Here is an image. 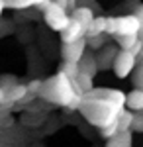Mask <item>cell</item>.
<instances>
[{
	"mask_svg": "<svg viewBox=\"0 0 143 147\" xmlns=\"http://www.w3.org/2000/svg\"><path fill=\"white\" fill-rule=\"evenodd\" d=\"M86 37L84 39H80V41H77V43H69V45H63V49H61V55H63V63H75V65H78L80 61H82V57L86 55L84 51H86Z\"/></svg>",
	"mask_w": 143,
	"mask_h": 147,
	"instance_id": "obj_6",
	"label": "cell"
},
{
	"mask_svg": "<svg viewBox=\"0 0 143 147\" xmlns=\"http://www.w3.org/2000/svg\"><path fill=\"white\" fill-rule=\"evenodd\" d=\"M133 84H135V88L143 90V65H137V69H135V75H133Z\"/></svg>",
	"mask_w": 143,
	"mask_h": 147,
	"instance_id": "obj_20",
	"label": "cell"
},
{
	"mask_svg": "<svg viewBox=\"0 0 143 147\" xmlns=\"http://www.w3.org/2000/svg\"><path fill=\"white\" fill-rule=\"evenodd\" d=\"M55 4H59V6H63V8H67L69 10V4H67V0H53Z\"/></svg>",
	"mask_w": 143,
	"mask_h": 147,
	"instance_id": "obj_27",
	"label": "cell"
},
{
	"mask_svg": "<svg viewBox=\"0 0 143 147\" xmlns=\"http://www.w3.org/2000/svg\"><path fill=\"white\" fill-rule=\"evenodd\" d=\"M6 6H12V8H26V6H39L43 0H4Z\"/></svg>",
	"mask_w": 143,
	"mask_h": 147,
	"instance_id": "obj_19",
	"label": "cell"
},
{
	"mask_svg": "<svg viewBox=\"0 0 143 147\" xmlns=\"http://www.w3.org/2000/svg\"><path fill=\"white\" fill-rule=\"evenodd\" d=\"M133 118H135V114L133 112H121L120 120H118V125H120V134H125V131H130L133 127Z\"/></svg>",
	"mask_w": 143,
	"mask_h": 147,
	"instance_id": "obj_16",
	"label": "cell"
},
{
	"mask_svg": "<svg viewBox=\"0 0 143 147\" xmlns=\"http://www.w3.org/2000/svg\"><path fill=\"white\" fill-rule=\"evenodd\" d=\"M106 147H132V134L125 131V134H118L116 137L108 139Z\"/></svg>",
	"mask_w": 143,
	"mask_h": 147,
	"instance_id": "obj_15",
	"label": "cell"
},
{
	"mask_svg": "<svg viewBox=\"0 0 143 147\" xmlns=\"http://www.w3.org/2000/svg\"><path fill=\"white\" fill-rule=\"evenodd\" d=\"M125 96L127 94L116 88H98L84 94V100L78 110L92 125L104 129L120 120L121 112L125 110Z\"/></svg>",
	"mask_w": 143,
	"mask_h": 147,
	"instance_id": "obj_1",
	"label": "cell"
},
{
	"mask_svg": "<svg viewBox=\"0 0 143 147\" xmlns=\"http://www.w3.org/2000/svg\"><path fill=\"white\" fill-rule=\"evenodd\" d=\"M120 51H116L112 45H106L100 49V53L96 55V63H98V69H108V67H114V61L118 57Z\"/></svg>",
	"mask_w": 143,
	"mask_h": 147,
	"instance_id": "obj_8",
	"label": "cell"
},
{
	"mask_svg": "<svg viewBox=\"0 0 143 147\" xmlns=\"http://www.w3.org/2000/svg\"><path fill=\"white\" fill-rule=\"evenodd\" d=\"M78 69H80V73H84V75H88V77H94V75H96V71H98L96 57L84 55V57H82V61L78 63Z\"/></svg>",
	"mask_w": 143,
	"mask_h": 147,
	"instance_id": "obj_13",
	"label": "cell"
},
{
	"mask_svg": "<svg viewBox=\"0 0 143 147\" xmlns=\"http://www.w3.org/2000/svg\"><path fill=\"white\" fill-rule=\"evenodd\" d=\"M4 8H6V2H4V0H0V18H2V12H4Z\"/></svg>",
	"mask_w": 143,
	"mask_h": 147,
	"instance_id": "obj_28",
	"label": "cell"
},
{
	"mask_svg": "<svg viewBox=\"0 0 143 147\" xmlns=\"http://www.w3.org/2000/svg\"><path fill=\"white\" fill-rule=\"evenodd\" d=\"M139 32H141V22H139V18L135 14L106 18V34L114 35V37L139 35Z\"/></svg>",
	"mask_w": 143,
	"mask_h": 147,
	"instance_id": "obj_3",
	"label": "cell"
},
{
	"mask_svg": "<svg viewBox=\"0 0 143 147\" xmlns=\"http://www.w3.org/2000/svg\"><path fill=\"white\" fill-rule=\"evenodd\" d=\"M118 45H120L121 51H132L133 45L139 41V35H125V37H116Z\"/></svg>",
	"mask_w": 143,
	"mask_h": 147,
	"instance_id": "obj_17",
	"label": "cell"
},
{
	"mask_svg": "<svg viewBox=\"0 0 143 147\" xmlns=\"http://www.w3.org/2000/svg\"><path fill=\"white\" fill-rule=\"evenodd\" d=\"M59 73H63L65 77H69L71 80H75L78 77V73H80V69H78V65H75V63H63Z\"/></svg>",
	"mask_w": 143,
	"mask_h": 147,
	"instance_id": "obj_18",
	"label": "cell"
},
{
	"mask_svg": "<svg viewBox=\"0 0 143 147\" xmlns=\"http://www.w3.org/2000/svg\"><path fill=\"white\" fill-rule=\"evenodd\" d=\"M28 86H24V84H16L14 88L6 92V104H12V102H20L24 100V96H28Z\"/></svg>",
	"mask_w": 143,
	"mask_h": 147,
	"instance_id": "obj_14",
	"label": "cell"
},
{
	"mask_svg": "<svg viewBox=\"0 0 143 147\" xmlns=\"http://www.w3.org/2000/svg\"><path fill=\"white\" fill-rule=\"evenodd\" d=\"M84 37H86V28L80 26L78 22H75L73 18H71V24L67 26V30H65V32H61V41H63V45L77 43V41L84 39Z\"/></svg>",
	"mask_w": 143,
	"mask_h": 147,
	"instance_id": "obj_7",
	"label": "cell"
},
{
	"mask_svg": "<svg viewBox=\"0 0 143 147\" xmlns=\"http://www.w3.org/2000/svg\"><path fill=\"white\" fill-rule=\"evenodd\" d=\"M78 94L80 92H77V88H75V80L65 77L63 73H57L55 77L43 80L41 90H39V96H43L45 100L59 104V106H65V108H69L73 104V100Z\"/></svg>",
	"mask_w": 143,
	"mask_h": 147,
	"instance_id": "obj_2",
	"label": "cell"
},
{
	"mask_svg": "<svg viewBox=\"0 0 143 147\" xmlns=\"http://www.w3.org/2000/svg\"><path fill=\"white\" fill-rule=\"evenodd\" d=\"M132 129H135V131H143V112L135 114V118H133V127Z\"/></svg>",
	"mask_w": 143,
	"mask_h": 147,
	"instance_id": "obj_22",
	"label": "cell"
},
{
	"mask_svg": "<svg viewBox=\"0 0 143 147\" xmlns=\"http://www.w3.org/2000/svg\"><path fill=\"white\" fill-rule=\"evenodd\" d=\"M69 4V10H77V0H67Z\"/></svg>",
	"mask_w": 143,
	"mask_h": 147,
	"instance_id": "obj_26",
	"label": "cell"
},
{
	"mask_svg": "<svg viewBox=\"0 0 143 147\" xmlns=\"http://www.w3.org/2000/svg\"><path fill=\"white\" fill-rule=\"evenodd\" d=\"M75 88L80 94H88V92L94 90V80H92V77H88L84 73H78V77L75 79Z\"/></svg>",
	"mask_w": 143,
	"mask_h": 147,
	"instance_id": "obj_11",
	"label": "cell"
},
{
	"mask_svg": "<svg viewBox=\"0 0 143 147\" xmlns=\"http://www.w3.org/2000/svg\"><path fill=\"white\" fill-rule=\"evenodd\" d=\"M41 84H43V80H33V82L28 84V90L30 92H39L41 90Z\"/></svg>",
	"mask_w": 143,
	"mask_h": 147,
	"instance_id": "obj_23",
	"label": "cell"
},
{
	"mask_svg": "<svg viewBox=\"0 0 143 147\" xmlns=\"http://www.w3.org/2000/svg\"><path fill=\"white\" fill-rule=\"evenodd\" d=\"M43 18H45V22H47V26L51 30L59 32V34L65 32L67 26L71 24V14H69V10L63 8V6H59V4H55L53 0L47 6V10L43 12Z\"/></svg>",
	"mask_w": 143,
	"mask_h": 147,
	"instance_id": "obj_4",
	"label": "cell"
},
{
	"mask_svg": "<svg viewBox=\"0 0 143 147\" xmlns=\"http://www.w3.org/2000/svg\"><path fill=\"white\" fill-rule=\"evenodd\" d=\"M125 106L132 112H143V90L133 88L127 96H125Z\"/></svg>",
	"mask_w": 143,
	"mask_h": 147,
	"instance_id": "obj_10",
	"label": "cell"
},
{
	"mask_svg": "<svg viewBox=\"0 0 143 147\" xmlns=\"http://www.w3.org/2000/svg\"><path fill=\"white\" fill-rule=\"evenodd\" d=\"M0 104H6V90L0 86Z\"/></svg>",
	"mask_w": 143,
	"mask_h": 147,
	"instance_id": "obj_25",
	"label": "cell"
},
{
	"mask_svg": "<svg viewBox=\"0 0 143 147\" xmlns=\"http://www.w3.org/2000/svg\"><path fill=\"white\" fill-rule=\"evenodd\" d=\"M139 65H143V59H141V63H139Z\"/></svg>",
	"mask_w": 143,
	"mask_h": 147,
	"instance_id": "obj_29",
	"label": "cell"
},
{
	"mask_svg": "<svg viewBox=\"0 0 143 147\" xmlns=\"http://www.w3.org/2000/svg\"><path fill=\"white\" fill-rule=\"evenodd\" d=\"M135 67H137V57L132 55L130 51H120L112 69H114V73H116L118 79H125V77H130L135 71Z\"/></svg>",
	"mask_w": 143,
	"mask_h": 147,
	"instance_id": "obj_5",
	"label": "cell"
},
{
	"mask_svg": "<svg viewBox=\"0 0 143 147\" xmlns=\"http://www.w3.org/2000/svg\"><path fill=\"white\" fill-rule=\"evenodd\" d=\"M71 18L75 20V22H78L80 26H84L88 30V26L94 22V12H92V8H88V6H77V10L71 12Z\"/></svg>",
	"mask_w": 143,
	"mask_h": 147,
	"instance_id": "obj_9",
	"label": "cell"
},
{
	"mask_svg": "<svg viewBox=\"0 0 143 147\" xmlns=\"http://www.w3.org/2000/svg\"><path fill=\"white\" fill-rule=\"evenodd\" d=\"M96 35H106V18L104 16H96L94 22L88 26L86 30V37H96Z\"/></svg>",
	"mask_w": 143,
	"mask_h": 147,
	"instance_id": "obj_12",
	"label": "cell"
},
{
	"mask_svg": "<svg viewBox=\"0 0 143 147\" xmlns=\"http://www.w3.org/2000/svg\"><path fill=\"white\" fill-rule=\"evenodd\" d=\"M88 43L94 47V49H102V47H106V37H104V35H96V37H90V39H88Z\"/></svg>",
	"mask_w": 143,
	"mask_h": 147,
	"instance_id": "obj_21",
	"label": "cell"
},
{
	"mask_svg": "<svg viewBox=\"0 0 143 147\" xmlns=\"http://www.w3.org/2000/svg\"><path fill=\"white\" fill-rule=\"evenodd\" d=\"M135 16H137V18H139V22H141V32H139V39H143V6H139V8H137Z\"/></svg>",
	"mask_w": 143,
	"mask_h": 147,
	"instance_id": "obj_24",
	"label": "cell"
}]
</instances>
